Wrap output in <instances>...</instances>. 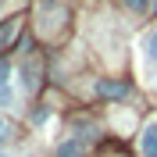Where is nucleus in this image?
<instances>
[{
  "instance_id": "1",
  "label": "nucleus",
  "mask_w": 157,
  "mask_h": 157,
  "mask_svg": "<svg viewBox=\"0 0 157 157\" xmlns=\"http://www.w3.org/2000/svg\"><path fill=\"white\" fill-rule=\"evenodd\" d=\"M97 97L121 100V97H128V82H107V78H100V82H97Z\"/></svg>"
},
{
  "instance_id": "2",
  "label": "nucleus",
  "mask_w": 157,
  "mask_h": 157,
  "mask_svg": "<svg viewBox=\"0 0 157 157\" xmlns=\"http://www.w3.org/2000/svg\"><path fill=\"white\" fill-rule=\"evenodd\" d=\"M21 86H25V93H36L39 86V61L29 57V64H21Z\"/></svg>"
},
{
  "instance_id": "3",
  "label": "nucleus",
  "mask_w": 157,
  "mask_h": 157,
  "mask_svg": "<svg viewBox=\"0 0 157 157\" xmlns=\"http://www.w3.org/2000/svg\"><path fill=\"white\" fill-rule=\"evenodd\" d=\"M139 150H143V157H157V121H150V125L143 128V136H139Z\"/></svg>"
},
{
  "instance_id": "4",
  "label": "nucleus",
  "mask_w": 157,
  "mask_h": 157,
  "mask_svg": "<svg viewBox=\"0 0 157 157\" xmlns=\"http://www.w3.org/2000/svg\"><path fill=\"white\" fill-rule=\"evenodd\" d=\"M11 104V64L0 61V107Z\"/></svg>"
},
{
  "instance_id": "5",
  "label": "nucleus",
  "mask_w": 157,
  "mask_h": 157,
  "mask_svg": "<svg viewBox=\"0 0 157 157\" xmlns=\"http://www.w3.org/2000/svg\"><path fill=\"white\" fill-rule=\"evenodd\" d=\"M14 36H18V18H11V21H4V25H0V50H7Z\"/></svg>"
},
{
  "instance_id": "6",
  "label": "nucleus",
  "mask_w": 157,
  "mask_h": 157,
  "mask_svg": "<svg viewBox=\"0 0 157 157\" xmlns=\"http://www.w3.org/2000/svg\"><path fill=\"white\" fill-rule=\"evenodd\" d=\"M57 157H82V143H78V139L61 143V147H57Z\"/></svg>"
},
{
  "instance_id": "7",
  "label": "nucleus",
  "mask_w": 157,
  "mask_h": 157,
  "mask_svg": "<svg viewBox=\"0 0 157 157\" xmlns=\"http://www.w3.org/2000/svg\"><path fill=\"white\" fill-rule=\"evenodd\" d=\"M147 54H150V61H157V29L150 32V39H147Z\"/></svg>"
},
{
  "instance_id": "8",
  "label": "nucleus",
  "mask_w": 157,
  "mask_h": 157,
  "mask_svg": "<svg viewBox=\"0 0 157 157\" xmlns=\"http://www.w3.org/2000/svg\"><path fill=\"white\" fill-rule=\"evenodd\" d=\"M128 11H147V0H125Z\"/></svg>"
},
{
  "instance_id": "9",
  "label": "nucleus",
  "mask_w": 157,
  "mask_h": 157,
  "mask_svg": "<svg viewBox=\"0 0 157 157\" xmlns=\"http://www.w3.org/2000/svg\"><path fill=\"white\" fill-rule=\"evenodd\" d=\"M7 132H11V128H7V121H4V118H0V143H4V139H7Z\"/></svg>"
}]
</instances>
